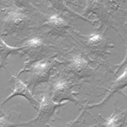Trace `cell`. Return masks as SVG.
Listing matches in <instances>:
<instances>
[{
    "label": "cell",
    "mask_w": 127,
    "mask_h": 127,
    "mask_svg": "<svg viewBox=\"0 0 127 127\" xmlns=\"http://www.w3.org/2000/svg\"><path fill=\"white\" fill-rule=\"evenodd\" d=\"M28 18L20 11H14L9 13L4 19V23L7 24L8 29L10 28L9 32H14L22 29L27 24Z\"/></svg>",
    "instance_id": "7"
},
{
    "label": "cell",
    "mask_w": 127,
    "mask_h": 127,
    "mask_svg": "<svg viewBox=\"0 0 127 127\" xmlns=\"http://www.w3.org/2000/svg\"><path fill=\"white\" fill-rule=\"evenodd\" d=\"M67 102L61 103L55 102L50 91L45 92L42 94L39 106L36 116L32 119L26 122V126L33 127H43L47 125L57 109L66 105Z\"/></svg>",
    "instance_id": "1"
},
{
    "label": "cell",
    "mask_w": 127,
    "mask_h": 127,
    "mask_svg": "<svg viewBox=\"0 0 127 127\" xmlns=\"http://www.w3.org/2000/svg\"><path fill=\"white\" fill-rule=\"evenodd\" d=\"M72 83L66 79L57 81L53 84L52 90L50 91L53 100L57 103L67 100L78 104V101L75 98V95L78 93L72 90Z\"/></svg>",
    "instance_id": "3"
},
{
    "label": "cell",
    "mask_w": 127,
    "mask_h": 127,
    "mask_svg": "<svg viewBox=\"0 0 127 127\" xmlns=\"http://www.w3.org/2000/svg\"><path fill=\"white\" fill-rule=\"evenodd\" d=\"M70 72L78 78L88 77L93 73L89 63L81 56H76L70 60L68 66Z\"/></svg>",
    "instance_id": "6"
},
{
    "label": "cell",
    "mask_w": 127,
    "mask_h": 127,
    "mask_svg": "<svg viewBox=\"0 0 127 127\" xmlns=\"http://www.w3.org/2000/svg\"><path fill=\"white\" fill-rule=\"evenodd\" d=\"M12 79L14 82V88L12 93L0 103V110L2 106L10 99L15 96H20L25 98L33 108L37 111L39 106V102L34 97L27 85L17 76L12 75Z\"/></svg>",
    "instance_id": "5"
},
{
    "label": "cell",
    "mask_w": 127,
    "mask_h": 127,
    "mask_svg": "<svg viewBox=\"0 0 127 127\" xmlns=\"http://www.w3.org/2000/svg\"><path fill=\"white\" fill-rule=\"evenodd\" d=\"M94 127H96V126H95Z\"/></svg>",
    "instance_id": "16"
},
{
    "label": "cell",
    "mask_w": 127,
    "mask_h": 127,
    "mask_svg": "<svg viewBox=\"0 0 127 127\" xmlns=\"http://www.w3.org/2000/svg\"><path fill=\"white\" fill-rule=\"evenodd\" d=\"M12 114H8L1 112L0 114V127H16L20 126L26 125L25 122L14 123L11 121Z\"/></svg>",
    "instance_id": "13"
},
{
    "label": "cell",
    "mask_w": 127,
    "mask_h": 127,
    "mask_svg": "<svg viewBox=\"0 0 127 127\" xmlns=\"http://www.w3.org/2000/svg\"><path fill=\"white\" fill-rule=\"evenodd\" d=\"M127 86V70L125 69L124 72L117 78L116 81L113 82L111 87L110 88L109 92L107 96L100 102L96 104L90 105L88 106L87 108L91 109L93 108H99L104 106L107 102L113 96L116 92H118L122 89L124 88Z\"/></svg>",
    "instance_id": "9"
},
{
    "label": "cell",
    "mask_w": 127,
    "mask_h": 127,
    "mask_svg": "<svg viewBox=\"0 0 127 127\" xmlns=\"http://www.w3.org/2000/svg\"><path fill=\"white\" fill-rule=\"evenodd\" d=\"M61 17L57 14H54L50 16L46 22L48 26L54 29H59L60 28H65L66 26L65 22Z\"/></svg>",
    "instance_id": "12"
},
{
    "label": "cell",
    "mask_w": 127,
    "mask_h": 127,
    "mask_svg": "<svg viewBox=\"0 0 127 127\" xmlns=\"http://www.w3.org/2000/svg\"><path fill=\"white\" fill-rule=\"evenodd\" d=\"M103 127H127V111H116L105 121Z\"/></svg>",
    "instance_id": "10"
},
{
    "label": "cell",
    "mask_w": 127,
    "mask_h": 127,
    "mask_svg": "<svg viewBox=\"0 0 127 127\" xmlns=\"http://www.w3.org/2000/svg\"><path fill=\"white\" fill-rule=\"evenodd\" d=\"M85 120V110L83 111L74 120L71 121L64 127H80Z\"/></svg>",
    "instance_id": "14"
},
{
    "label": "cell",
    "mask_w": 127,
    "mask_h": 127,
    "mask_svg": "<svg viewBox=\"0 0 127 127\" xmlns=\"http://www.w3.org/2000/svg\"><path fill=\"white\" fill-rule=\"evenodd\" d=\"M47 49L45 45L40 39L34 37L28 40L22 49L28 56L29 60L24 69L31 64L44 59L47 53Z\"/></svg>",
    "instance_id": "4"
},
{
    "label": "cell",
    "mask_w": 127,
    "mask_h": 127,
    "mask_svg": "<svg viewBox=\"0 0 127 127\" xmlns=\"http://www.w3.org/2000/svg\"><path fill=\"white\" fill-rule=\"evenodd\" d=\"M52 4L57 8L62 10H65L66 6L64 4L63 0H49Z\"/></svg>",
    "instance_id": "15"
},
{
    "label": "cell",
    "mask_w": 127,
    "mask_h": 127,
    "mask_svg": "<svg viewBox=\"0 0 127 127\" xmlns=\"http://www.w3.org/2000/svg\"><path fill=\"white\" fill-rule=\"evenodd\" d=\"M57 64V63L54 61L44 59L32 64L33 65L28 67V69L20 71L18 75L25 71L31 73L30 76L25 81V84L29 88H32L33 91L40 84L48 82Z\"/></svg>",
    "instance_id": "2"
},
{
    "label": "cell",
    "mask_w": 127,
    "mask_h": 127,
    "mask_svg": "<svg viewBox=\"0 0 127 127\" xmlns=\"http://www.w3.org/2000/svg\"><path fill=\"white\" fill-rule=\"evenodd\" d=\"M84 44L92 52H104L107 47V40L100 33H95L85 36Z\"/></svg>",
    "instance_id": "8"
},
{
    "label": "cell",
    "mask_w": 127,
    "mask_h": 127,
    "mask_svg": "<svg viewBox=\"0 0 127 127\" xmlns=\"http://www.w3.org/2000/svg\"><path fill=\"white\" fill-rule=\"evenodd\" d=\"M23 48V46L19 47L9 46L0 38V68H4L7 63V58L9 55L18 54Z\"/></svg>",
    "instance_id": "11"
}]
</instances>
